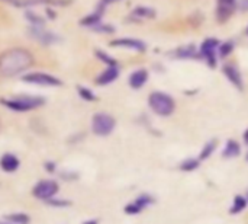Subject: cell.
<instances>
[{
  "label": "cell",
  "instance_id": "4316f807",
  "mask_svg": "<svg viewBox=\"0 0 248 224\" xmlns=\"http://www.w3.org/2000/svg\"><path fill=\"white\" fill-rule=\"evenodd\" d=\"M96 55H97V58H100L106 66H118L116 61H115L112 57H109L108 54H105V52H102V51H96Z\"/></svg>",
  "mask_w": 248,
  "mask_h": 224
},
{
  "label": "cell",
  "instance_id": "d6986e66",
  "mask_svg": "<svg viewBox=\"0 0 248 224\" xmlns=\"http://www.w3.org/2000/svg\"><path fill=\"white\" fill-rule=\"evenodd\" d=\"M134 15L138 16V17H145V19H153L155 16V12L151 9V7H147V6H138L135 10H134Z\"/></svg>",
  "mask_w": 248,
  "mask_h": 224
},
{
  "label": "cell",
  "instance_id": "f546056e",
  "mask_svg": "<svg viewBox=\"0 0 248 224\" xmlns=\"http://www.w3.org/2000/svg\"><path fill=\"white\" fill-rule=\"evenodd\" d=\"M83 224H99V223H97V220H87V222H84Z\"/></svg>",
  "mask_w": 248,
  "mask_h": 224
},
{
  "label": "cell",
  "instance_id": "3957f363",
  "mask_svg": "<svg viewBox=\"0 0 248 224\" xmlns=\"http://www.w3.org/2000/svg\"><path fill=\"white\" fill-rule=\"evenodd\" d=\"M1 103L12 111L25 112V111H31L44 105V99L35 98V96H20V98H13V99H1Z\"/></svg>",
  "mask_w": 248,
  "mask_h": 224
},
{
  "label": "cell",
  "instance_id": "cb8c5ba5",
  "mask_svg": "<svg viewBox=\"0 0 248 224\" xmlns=\"http://www.w3.org/2000/svg\"><path fill=\"white\" fill-rule=\"evenodd\" d=\"M77 90H78V95H80L84 101H87V102H92V101L96 99V95H94L90 89H87V87H84V86H78Z\"/></svg>",
  "mask_w": 248,
  "mask_h": 224
},
{
  "label": "cell",
  "instance_id": "d4e9b609",
  "mask_svg": "<svg viewBox=\"0 0 248 224\" xmlns=\"http://www.w3.org/2000/svg\"><path fill=\"white\" fill-rule=\"evenodd\" d=\"M177 52H179V54H177L179 58H192V57H195V55L198 54V52L195 51L193 47H183V48H180Z\"/></svg>",
  "mask_w": 248,
  "mask_h": 224
},
{
  "label": "cell",
  "instance_id": "7c38bea8",
  "mask_svg": "<svg viewBox=\"0 0 248 224\" xmlns=\"http://www.w3.org/2000/svg\"><path fill=\"white\" fill-rule=\"evenodd\" d=\"M150 204H153V198L148 197V195H141L134 203H131L129 206L125 207V213H128V214H138V213H141Z\"/></svg>",
  "mask_w": 248,
  "mask_h": 224
},
{
  "label": "cell",
  "instance_id": "8fae6325",
  "mask_svg": "<svg viewBox=\"0 0 248 224\" xmlns=\"http://www.w3.org/2000/svg\"><path fill=\"white\" fill-rule=\"evenodd\" d=\"M112 47H122V48H131L135 51H145L147 45L145 42L140 41V39H134V38H121V39H115L110 42Z\"/></svg>",
  "mask_w": 248,
  "mask_h": 224
},
{
  "label": "cell",
  "instance_id": "4fadbf2b",
  "mask_svg": "<svg viewBox=\"0 0 248 224\" xmlns=\"http://www.w3.org/2000/svg\"><path fill=\"white\" fill-rule=\"evenodd\" d=\"M118 76H119V69H118V66H109L103 73H100L99 74V77L96 79V83L97 85H109V83H112V82H115L116 79H118Z\"/></svg>",
  "mask_w": 248,
  "mask_h": 224
},
{
  "label": "cell",
  "instance_id": "484cf974",
  "mask_svg": "<svg viewBox=\"0 0 248 224\" xmlns=\"http://www.w3.org/2000/svg\"><path fill=\"white\" fill-rule=\"evenodd\" d=\"M26 17H28L29 22H32V25H35V26H42L44 22H45L41 16H38L36 13H32V12H28V13H26Z\"/></svg>",
  "mask_w": 248,
  "mask_h": 224
},
{
  "label": "cell",
  "instance_id": "5bb4252c",
  "mask_svg": "<svg viewBox=\"0 0 248 224\" xmlns=\"http://www.w3.org/2000/svg\"><path fill=\"white\" fill-rule=\"evenodd\" d=\"M148 80V71L145 69H138L129 76V86L132 89H141Z\"/></svg>",
  "mask_w": 248,
  "mask_h": 224
},
{
  "label": "cell",
  "instance_id": "30bf717a",
  "mask_svg": "<svg viewBox=\"0 0 248 224\" xmlns=\"http://www.w3.org/2000/svg\"><path fill=\"white\" fill-rule=\"evenodd\" d=\"M29 35L33 39L39 41L41 44H44V45H49V44H54V42L58 41V36L57 35H54L49 31L42 29L41 26H35V25H32V28L29 29Z\"/></svg>",
  "mask_w": 248,
  "mask_h": 224
},
{
  "label": "cell",
  "instance_id": "9c48e42d",
  "mask_svg": "<svg viewBox=\"0 0 248 224\" xmlns=\"http://www.w3.org/2000/svg\"><path fill=\"white\" fill-rule=\"evenodd\" d=\"M222 71L225 74V77L240 90L244 89V82H243V76H241V71L238 70V67L232 63H227L224 64L222 67Z\"/></svg>",
  "mask_w": 248,
  "mask_h": 224
},
{
  "label": "cell",
  "instance_id": "7a4b0ae2",
  "mask_svg": "<svg viewBox=\"0 0 248 224\" xmlns=\"http://www.w3.org/2000/svg\"><path fill=\"white\" fill-rule=\"evenodd\" d=\"M148 105L153 112L160 117H170L176 109V102L173 96L164 92H153L148 96Z\"/></svg>",
  "mask_w": 248,
  "mask_h": 224
},
{
  "label": "cell",
  "instance_id": "6da1fadb",
  "mask_svg": "<svg viewBox=\"0 0 248 224\" xmlns=\"http://www.w3.org/2000/svg\"><path fill=\"white\" fill-rule=\"evenodd\" d=\"M33 63V57L28 50L12 48L0 55V74L4 77L16 76L29 69Z\"/></svg>",
  "mask_w": 248,
  "mask_h": 224
},
{
  "label": "cell",
  "instance_id": "2e32d148",
  "mask_svg": "<svg viewBox=\"0 0 248 224\" xmlns=\"http://www.w3.org/2000/svg\"><path fill=\"white\" fill-rule=\"evenodd\" d=\"M103 12H105V7H103V3H102V4L96 9V12H93L92 15L86 16V17L81 20V25H86V26H94V25H97V23L100 22V19H102Z\"/></svg>",
  "mask_w": 248,
  "mask_h": 224
},
{
  "label": "cell",
  "instance_id": "277c9868",
  "mask_svg": "<svg viewBox=\"0 0 248 224\" xmlns=\"http://www.w3.org/2000/svg\"><path fill=\"white\" fill-rule=\"evenodd\" d=\"M115 125H116L115 118L109 114H105V112L96 114L92 120V130L99 137L109 136L115 130Z\"/></svg>",
  "mask_w": 248,
  "mask_h": 224
},
{
  "label": "cell",
  "instance_id": "d6a6232c",
  "mask_svg": "<svg viewBox=\"0 0 248 224\" xmlns=\"http://www.w3.org/2000/svg\"><path fill=\"white\" fill-rule=\"evenodd\" d=\"M0 224H9V223H3V222H0Z\"/></svg>",
  "mask_w": 248,
  "mask_h": 224
},
{
  "label": "cell",
  "instance_id": "8992f818",
  "mask_svg": "<svg viewBox=\"0 0 248 224\" xmlns=\"http://www.w3.org/2000/svg\"><path fill=\"white\" fill-rule=\"evenodd\" d=\"M58 192V184L55 181H51V179H46V181H41L32 191L33 197L39 198V200H44V201H48L51 200L55 194Z\"/></svg>",
  "mask_w": 248,
  "mask_h": 224
},
{
  "label": "cell",
  "instance_id": "ac0fdd59",
  "mask_svg": "<svg viewBox=\"0 0 248 224\" xmlns=\"http://www.w3.org/2000/svg\"><path fill=\"white\" fill-rule=\"evenodd\" d=\"M7 222H10L12 224H28L31 222L29 216L25 214V213H13V214H9L6 217Z\"/></svg>",
  "mask_w": 248,
  "mask_h": 224
},
{
  "label": "cell",
  "instance_id": "e575fe53",
  "mask_svg": "<svg viewBox=\"0 0 248 224\" xmlns=\"http://www.w3.org/2000/svg\"><path fill=\"white\" fill-rule=\"evenodd\" d=\"M247 34H248V28H247Z\"/></svg>",
  "mask_w": 248,
  "mask_h": 224
},
{
  "label": "cell",
  "instance_id": "7402d4cb",
  "mask_svg": "<svg viewBox=\"0 0 248 224\" xmlns=\"http://www.w3.org/2000/svg\"><path fill=\"white\" fill-rule=\"evenodd\" d=\"M199 165H201V160H199V159H192V157H189V159H186V160L180 165V169L185 171V172H192V171H196V169L199 168Z\"/></svg>",
  "mask_w": 248,
  "mask_h": 224
},
{
  "label": "cell",
  "instance_id": "f1b7e54d",
  "mask_svg": "<svg viewBox=\"0 0 248 224\" xmlns=\"http://www.w3.org/2000/svg\"><path fill=\"white\" fill-rule=\"evenodd\" d=\"M237 6L241 7L243 10H248V0H240V1L237 3Z\"/></svg>",
  "mask_w": 248,
  "mask_h": 224
},
{
  "label": "cell",
  "instance_id": "603a6c76",
  "mask_svg": "<svg viewBox=\"0 0 248 224\" xmlns=\"http://www.w3.org/2000/svg\"><path fill=\"white\" fill-rule=\"evenodd\" d=\"M215 147H217V141H209L203 146L201 155H199V160H206L214 152H215Z\"/></svg>",
  "mask_w": 248,
  "mask_h": 224
},
{
  "label": "cell",
  "instance_id": "52a82bcc",
  "mask_svg": "<svg viewBox=\"0 0 248 224\" xmlns=\"http://www.w3.org/2000/svg\"><path fill=\"white\" fill-rule=\"evenodd\" d=\"M238 0H217V19L219 23L230 20V17L237 10Z\"/></svg>",
  "mask_w": 248,
  "mask_h": 224
},
{
  "label": "cell",
  "instance_id": "d590c367",
  "mask_svg": "<svg viewBox=\"0 0 248 224\" xmlns=\"http://www.w3.org/2000/svg\"><path fill=\"white\" fill-rule=\"evenodd\" d=\"M247 159H248V157H247Z\"/></svg>",
  "mask_w": 248,
  "mask_h": 224
},
{
  "label": "cell",
  "instance_id": "5b68a950",
  "mask_svg": "<svg viewBox=\"0 0 248 224\" xmlns=\"http://www.w3.org/2000/svg\"><path fill=\"white\" fill-rule=\"evenodd\" d=\"M218 47H219V41L215 38H208L201 44V50L198 54H201V57L209 64V67H215L217 66V52H218Z\"/></svg>",
  "mask_w": 248,
  "mask_h": 224
},
{
  "label": "cell",
  "instance_id": "44dd1931",
  "mask_svg": "<svg viewBox=\"0 0 248 224\" xmlns=\"http://www.w3.org/2000/svg\"><path fill=\"white\" fill-rule=\"evenodd\" d=\"M232 51H234V42H232V41L222 42V44H219V47H218V55H219L221 58L228 57Z\"/></svg>",
  "mask_w": 248,
  "mask_h": 224
},
{
  "label": "cell",
  "instance_id": "9a60e30c",
  "mask_svg": "<svg viewBox=\"0 0 248 224\" xmlns=\"http://www.w3.org/2000/svg\"><path fill=\"white\" fill-rule=\"evenodd\" d=\"M0 168H1L4 172H7V173L15 172V171L19 168V159H17L15 155L6 153V155H3L1 159H0Z\"/></svg>",
  "mask_w": 248,
  "mask_h": 224
},
{
  "label": "cell",
  "instance_id": "83f0119b",
  "mask_svg": "<svg viewBox=\"0 0 248 224\" xmlns=\"http://www.w3.org/2000/svg\"><path fill=\"white\" fill-rule=\"evenodd\" d=\"M94 31H97V32H108V34H110V32H113V26H110V25H102L100 22L97 23V25H94V26H92Z\"/></svg>",
  "mask_w": 248,
  "mask_h": 224
},
{
  "label": "cell",
  "instance_id": "4dcf8cb0",
  "mask_svg": "<svg viewBox=\"0 0 248 224\" xmlns=\"http://www.w3.org/2000/svg\"><path fill=\"white\" fill-rule=\"evenodd\" d=\"M113 1H118V0H102L103 4H108V3H113Z\"/></svg>",
  "mask_w": 248,
  "mask_h": 224
},
{
  "label": "cell",
  "instance_id": "836d02e7",
  "mask_svg": "<svg viewBox=\"0 0 248 224\" xmlns=\"http://www.w3.org/2000/svg\"><path fill=\"white\" fill-rule=\"evenodd\" d=\"M247 198H248V191H247Z\"/></svg>",
  "mask_w": 248,
  "mask_h": 224
},
{
  "label": "cell",
  "instance_id": "ba28073f",
  "mask_svg": "<svg viewBox=\"0 0 248 224\" xmlns=\"http://www.w3.org/2000/svg\"><path fill=\"white\" fill-rule=\"evenodd\" d=\"M23 82L28 83H33V85H41V86H60L61 80L52 74H46V73H32V74H26L22 77Z\"/></svg>",
  "mask_w": 248,
  "mask_h": 224
},
{
  "label": "cell",
  "instance_id": "1f68e13d",
  "mask_svg": "<svg viewBox=\"0 0 248 224\" xmlns=\"http://www.w3.org/2000/svg\"><path fill=\"white\" fill-rule=\"evenodd\" d=\"M244 141H246V144H248V130L246 131V134H244Z\"/></svg>",
  "mask_w": 248,
  "mask_h": 224
},
{
  "label": "cell",
  "instance_id": "e0dca14e",
  "mask_svg": "<svg viewBox=\"0 0 248 224\" xmlns=\"http://www.w3.org/2000/svg\"><path fill=\"white\" fill-rule=\"evenodd\" d=\"M240 153H241L240 144H238L235 140H230V141H227V144H225V147H224L222 156L227 157V159H232V157H237Z\"/></svg>",
  "mask_w": 248,
  "mask_h": 224
},
{
  "label": "cell",
  "instance_id": "ffe728a7",
  "mask_svg": "<svg viewBox=\"0 0 248 224\" xmlns=\"http://www.w3.org/2000/svg\"><path fill=\"white\" fill-rule=\"evenodd\" d=\"M246 206H247V200L244 197L238 195V197L234 198V204H232L230 211H231V214H238V213H241L246 208Z\"/></svg>",
  "mask_w": 248,
  "mask_h": 224
}]
</instances>
